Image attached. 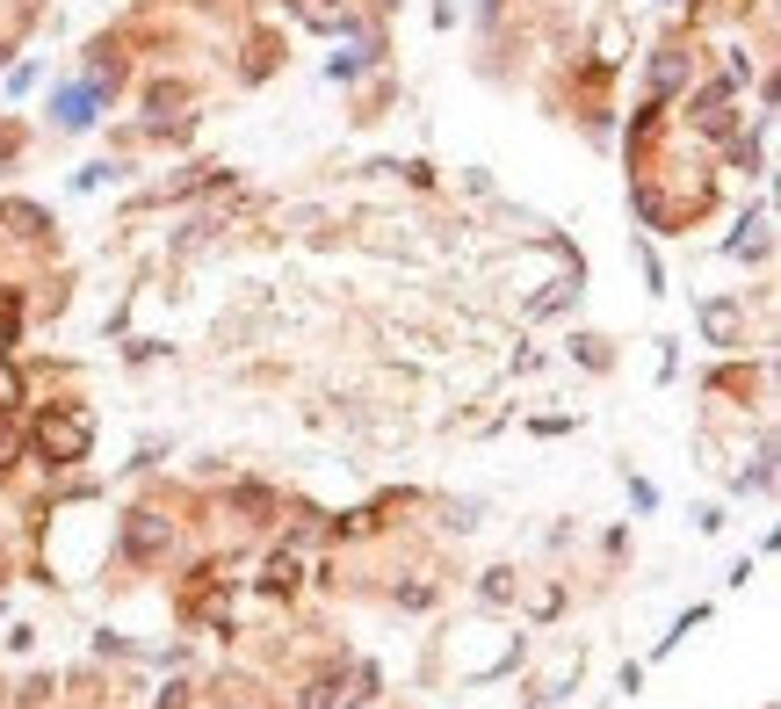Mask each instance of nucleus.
Wrapping results in <instances>:
<instances>
[{"label": "nucleus", "instance_id": "obj_1", "mask_svg": "<svg viewBox=\"0 0 781 709\" xmlns=\"http://www.w3.org/2000/svg\"><path fill=\"white\" fill-rule=\"evenodd\" d=\"M80 449H87V420H51L44 427V456H66V464H73Z\"/></svg>", "mask_w": 781, "mask_h": 709}]
</instances>
